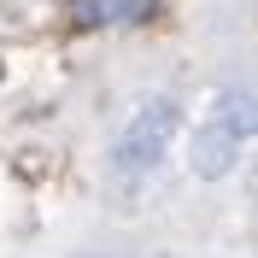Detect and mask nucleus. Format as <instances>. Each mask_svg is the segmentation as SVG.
<instances>
[{"mask_svg":"<svg viewBox=\"0 0 258 258\" xmlns=\"http://www.w3.org/2000/svg\"><path fill=\"white\" fill-rule=\"evenodd\" d=\"M211 123L229 129L235 141H241V135H258V82H246V88H229V94L217 100Z\"/></svg>","mask_w":258,"mask_h":258,"instance_id":"nucleus-4","label":"nucleus"},{"mask_svg":"<svg viewBox=\"0 0 258 258\" xmlns=\"http://www.w3.org/2000/svg\"><path fill=\"white\" fill-rule=\"evenodd\" d=\"M235 153H241V141L229 135V129L206 123V129H194V176H223L229 164H235Z\"/></svg>","mask_w":258,"mask_h":258,"instance_id":"nucleus-3","label":"nucleus"},{"mask_svg":"<svg viewBox=\"0 0 258 258\" xmlns=\"http://www.w3.org/2000/svg\"><path fill=\"white\" fill-rule=\"evenodd\" d=\"M170 129H176V106H170V100H153V106L123 129V141H117V170H153V164L164 159V147H170Z\"/></svg>","mask_w":258,"mask_h":258,"instance_id":"nucleus-1","label":"nucleus"},{"mask_svg":"<svg viewBox=\"0 0 258 258\" xmlns=\"http://www.w3.org/2000/svg\"><path fill=\"white\" fill-rule=\"evenodd\" d=\"M159 12V0H71V24L77 30H123Z\"/></svg>","mask_w":258,"mask_h":258,"instance_id":"nucleus-2","label":"nucleus"}]
</instances>
